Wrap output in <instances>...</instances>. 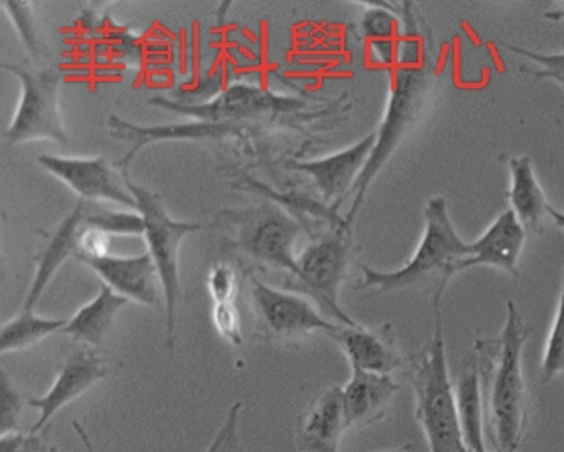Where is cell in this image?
I'll list each match as a JSON object with an SVG mask.
<instances>
[{
    "label": "cell",
    "mask_w": 564,
    "mask_h": 452,
    "mask_svg": "<svg viewBox=\"0 0 564 452\" xmlns=\"http://www.w3.org/2000/svg\"><path fill=\"white\" fill-rule=\"evenodd\" d=\"M524 317L516 301H507L502 331L478 339L473 354L480 372L485 439L494 452H517L531 422L528 383L524 378Z\"/></svg>",
    "instance_id": "obj_1"
},
{
    "label": "cell",
    "mask_w": 564,
    "mask_h": 452,
    "mask_svg": "<svg viewBox=\"0 0 564 452\" xmlns=\"http://www.w3.org/2000/svg\"><path fill=\"white\" fill-rule=\"evenodd\" d=\"M471 254V243H466L451 221L444 197L429 199L424 209V232L421 243L402 268L380 272L368 265H359L361 282L358 290L377 294L395 291H425L433 301L443 300L451 279L459 273V265Z\"/></svg>",
    "instance_id": "obj_2"
},
{
    "label": "cell",
    "mask_w": 564,
    "mask_h": 452,
    "mask_svg": "<svg viewBox=\"0 0 564 452\" xmlns=\"http://www.w3.org/2000/svg\"><path fill=\"white\" fill-rule=\"evenodd\" d=\"M434 329L424 346L405 361L415 419L431 452H469L459 423L456 388L451 382L444 339L443 300L433 301Z\"/></svg>",
    "instance_id": "obj_3"
},
{
    "label": "cell",
    "mask_w": 564,
    "mask_h": 452,
    "mask_svg": "<svg viewBox=\"0 0 564 452\" xmlns=\"http://www.w3.org/2000/svg\"><path fill=\"white\" fill-rule=\"evenodd\" d=\"M434 87L436 71L429 63L421 68H395L390 71L386 112L375 131V146L370 159L351 191V207L345 218L349 228L356 221L375 178L386 168L387 163L399 151L400 144L421 121L429 99L434 93Z\"/></svg>",
    "instance_id": "obj_4"
},
{
    "label": "cell",
    "mask_w": 564,
    "mask_h": 452,
    "mask_svg": "<svg viewBox=\"0 0 564 452\" xmlns=\"http://www.w3.org/2000/svg\"><path fill=\"white\" fill-rule=\"evenodd\" d=\"M129 190L137 199V210L144 221V241L147 251L156 266L163 300L166 309V348L172 350L176 335V312L182 297L180 282V246L187 235L200 231L202 224L178 221L172 218L162 199L147 187L128 180Z\"/></svg>",
    "instance_id": "obj_5"
},
{
    "label": "cell",
    "mask_w": 564,
    "mask_h": 452,
    "mask_svg": "<svg viewBox=\"0 0 564 452\" xmlns=\"http://www.w3.org/2000/svg\"><path fill=\"white\" fill-rule=\"evenodd\" d=\"M355 256L351 228H334L308 244L297 256V268L290 275L289 290L311 298L336 324H358L339 304V291Z\"/></svg>",
    "instance_id": "obj_6"
},
{
    "label": "cell",
    "mask_w": 564,
    "mask_h": 452,
    "mask_svg": "<svg viewBox=\"0 0 564 452\" xmlns=\"http://www.w3.org/2000/svg\"><path fill=\"white\" fill-rule=\"evenodd\" d=\"M4 70L15 75L21 85L18 107L11 124L4 131V143L9 146L33 141L68 143V133L59 107L62 71L56 68L33 70L24 65H4Z\"/></svg>",
    "instance_id": "obj_7"
},
{
    "label": "cell",
    "mask_w": 564,
    "mask_h": 452,
    "mask_svg": "<svg viewBox=\"0 0 564 452\" xmlns=\"http://www.w3.org/2000/svg\"><path fill=\"white\" fill-rule=\"evenodd\" d=\"M41 168L65 184L87 203H115L137 210V199L128 187V177L102 156L41 155Z\"/></svg>",
    "instance_id": "obj_8"
},
{
    "label": "cell",
    "mask_w": 564,
    "mask_h": 452,
    "mask_svg": "<svg viewBox=\"0 0 564 452\" xmlns=\"http://www.w3.org/2000/svg\"><path fill=\"white\" fill-rule=\"evenodd\" d=\"M251 284L254 307L268 338L295 342L317 331L330 335L339 328V324L323 316V310L311 298L289 288L272 287L257 278L251 279Z\"/></svg>",
    "instance_id": "obj_9"
},
{
    "label": "cell",
    "mask_w": 564,
    "mask_h": 452,
    "mask_svg": "<svg viewBox=\"0 0 564 452\" xmlns=\"http://www.w3.org/2000/svg\"><path fill=\"white\" fill-rule=\"evenodd\" d=\"M301 229V222L285 210L261 207L242 222L239 244L258 262L293 275L297 268L295 244Z\"/></svg>",
    "instance_id": "obj_10"
},
{
    "label": "cell",
    "mask_w": 564,
    "mask_h": 452,
    "mask_svg": "<svg viewBox=\"0 0 564 452\" xmlns=\"http://www.w3.org/2000/svg\"><path fill=\"white\" fill-rule=\"evenodd\" d=\"M373 146L375 131L333 155L308 162H293L290 168L308 175L319 191L321 200L339 212L345 200L351 196L359 175L364 174Z\"/></svg>",
    "instance_id": "obj_11"
},
{
    "label": "cell",
    "mask_w": 564,
    "mask_h": 452,
    "mask_svg": "<svg viewBox=\"0 0 564 452\" xmlns=\"http://www.w3.org/2000/svg\"><path fill=\"white\" fill-rule=\"evenodd\" d=\"M107 373L109 370L96 351L88 348L74 351L66 357L50 390L41 397L28 398V407L40 414L37 422L30 429V434H41L62 408L87 394L97 382L106 378Z\"/></svg>",
    "instance_id": "obj_12"
},
{
    "label": "cell",
    "mask_w": 564,
    "mask_h": 452,
    "mask_svg": "<svg viewBox=\"0 0 564 452\" xmlns=\"http://www.w3.org/2000/svg\"><path fill=\"white\" fill-rule=\"evenodd\" d=\"M151 106L162 107L166 111L187 115L192 121L209 122H236L242 119L257 118L260 114L279 111L280 107H286V102L272 93L264 92L250 85H235L224 90L216 99L204 103H182L173 100L154 97Z\"/></svg>",
    "instance_id": "obj_13"
},
{
    "label": "cell",
    "mask_w": 564,
    "mask_h": 452,
    "mask_svg": "<svg viewBox=\"0 0 564 452\" xmlns=\"http://www.w3.org/2000/svg\"><path fill=\"white\" fill-rule=\"evenodd\" d=\"M337 346L341 348L351 370L392 375L397 370L405 368V361L397 342V331L392 324L339 326L330 334Z\"/></svg>",
    "instance_id": "obj_14"
},
{
    "label": "cell",
    "mask_w": 564,
    "mask_h": 452,
    "mask_svg": "<svg viewBox=\"0 0 564 452\" xmlns=\"http://www.w3.org/2000/svg\"><path fill=\"white\" fill-rule=\"evenodd\" d=\"M109 128L116 140L124 141L129 146L128 153L116 165L124 177L132 159L137 158L138 153L148 144L165 141L223 140L239 131L238 125L229 122L191 121L180 124L138 125L124 121L119 115L109 119Z\"/></svg>",
    "instance_id": "obj_15"
},
{
    "label": "cell",
    "mask_w": 564,
    "mask_h": 452,
    "mask_svg": "<svg viewBox=\"0 0 564 452\" xmlns=\"http://www.w3.org/2000/svg\"><path fill=\"white\" fill-rule=\"evenodd\" d=\"M348 430L343 386L317 395L295 422V445L301 452H339Z\"/></svg>",
    "instance_id": "obj_16"
},
{
    "label": "cell",
    "mask_w": 564,
    "mask_h": 452,
    "mask_svg": "<svg viewBox=\"0 0 564 452\" xmlns=\"http://www.w3.org/2000/svg\"><path fill=\"white\" fill-rule=\"evenodd\" d=\"M93 269L106 287L128 300L141 306L153 307L158 304V290H162L156 266L150 253L144 251L138 256H109L82 262Z\"/></svg>",
    "instance_id": "obj_17"
},
{
    "label": "cell",
    "mask_w": 564,
    "mask_h": 452,
    "mask_svg": "<svg viewBox=\"0 0 564 452\" xmlns=\"http://www.w3.org/2000/svg\"><path fill=\"white\" fill-rule=\"evenodd\" d=\"M528 231L512 210L507 209L495 219L487 231L471 243V254L459 265V273L475 266H491L510 276H519V262L524 251Z\"/></svg>",
    "instance_id": "obj_18"
},
{
    "label": "cell",
    "mask_w": 564,
    "mask_h": 452,
    "mask_svg": "<svg viewBox=\"0 0 564 452\" xmlns=\"http://www.w3.org/2000/svg\"><path fill=\"white\" fill-rule=\"evenodd\" d=\"M399 390L400 385L392 375L351 370V378L343 386L348 430L364 429L386 419Z\"/></svg>",
    "instance_id": "obj_19"
},
{
    "label": "cell",
    "mask_w": 564,
    "mask_h": 452,
    "mask_svg": "<svg viewBox=\"0 0 564 452\" xmlns=\"http://www.w3.org/2000/svg\"><path fill=\"white\" fill-rule=\"evenodd\" d=\"M85 212H87V203L80 200L77 207L63 219L55 232L50 235L48 244L37 254L36 273H34L33 284L24 298L22 309L34 310L37 300L52 284L58 269L65 265L68 257H75L77 254L78 235L84 228Z\"/></svg>",
    "instance_id": "obj_20"
},
{
    "label": "cell",
    "mask_w": 564,
    "mask_h": 452,
    "mask_svg": "<svg viewBox=\"0 0 564 452\" xmlns=\"http://www.w3.org/2000/svg\"><path fill=\"white\" fill-rule=\"evenodd\" d=\"M510 188L509 209L519 219L525 231H539L544 213H547L546 194L539 184L531 156H513L509 159Z\"/></svg>",
    "instance_id": "obj_21"
},
{
    "label": "cell",
    "mask_w": 564,
    "mask_h": 452,
    "mask_svg": "<svg viewBox=\"0 0 564 452\" xmlns=\"http://www.w3.org/2000/svg\"><path fill=\"white\" fill-rule=\"evenodd\" d=\"M128 304V298L102 285L99 294L68 319L62 334L70 335L74 341L82 342L85 346H100L115 328L119 310Z\"/></svg>",
    "instance_id": "obj_22"
},
{
    "label": "cell",
    "mask_w": 564,
    "mask_h": 452,
    "mask_svg": "<svg viewBox=\"0 0 564 452\" xmlns=\"http://www.w3.org/2000/svg\"><path fill=\"white\" fill-rule=\"evenodd\" d=\"M456 404L463 439L469 452H488L485 448L484 397L480 372L475 354H469L456 382Z\"/></svg>",
    "instance_id": "obj_23"
},
{
    "label": "cell",
    "mask_w": 564,
    "mask_h": 452,
    "mask_svg": "<svg viewBox=\"0 0 564 452\" xmlns=\"http://www.w3.org/2000/svg\"><path fill=\"white\" fill-rule=\"evenodd\" d=\"M68 319L37 316L34 310L21 309L18 316L0 328V351L2 354L18 353L34 346L50 335L65 329Z\"/></svg>",
    "instance_id": "obj_24"
},
{
    "label": "cell",
    "mask_w": 564,
    "mask_h": 452,
    "mask_svg": "<svg viewBox=\"0 0 564 452\" xmlns=\"http://www.w3.org/2000/svg\"><path fill=\"white\" fill-rule=\"evenodd\" d=\"M364 12L359 15V34L367 41L397 40L400 34L399 4L392 2H368L359 4Z\"/></svg>",
    "instance_id": "obj_25"
},
{
    "label": "cell",
    "mask_w": 564,
    "mask_h": 452,
    "mask_svg": "<svg viewBox=\"0 0 564 452\" xmlns=\"http://www.w3.org/2000/svg\"><path fill=\"white\" fill-rule=\"evenodd\" d=\"M85 224L109 235H144V221L138 210L104 209L97 203H87Z\"/></svg>",
    "instance_id": "obj_26"
},
{
    "label": "cell",
    "mask_w": 564,
    "mask_h": 452,
    "mask_svg": "<svg viewBox=\"0 0 564 452\" xmlns=\"http://www.w3.org/2000/svg\"><path fill=\"white\" fill-rule=\"evenodd\" d=\"M561 375H564V273L560 300H557L556 312H554L553 324H551L543 361H541V378L546 385Z\"/></svg>",
    "instance_id": "obj_27"
},
{
    "label": "cell",
    "mask_w": 564,
    "mask_h": 452,
    "mask_svg": "<svg viewBox=\"0 0 564 452\" xmlns=\"http://www.w3.org/2000/svg\"><path fill=\"white\" fill-rule=\"evenodd\" d=\"M2 9H4L6 18L18 31L19 40L22 41L28 55L36 62L40 56V40H37L33 4L30 2H2Z\"/></svg>",
    "instance_id": "obj_28"
},
{
    "label": "cell",
    "mask_w": 564,
    "mask_h": 452,
    "mask_svg": "<svg viewBox=\"0 0 564 452\" xmlns=\"http://www.w3.org/2000/svg\"><path fill=\"white\" fill-rule=\"evenodd\" d=\"M503 48L507 52L516 53L519 56H525L531 59L538 68L534 67H521V71L531 75L535 80H553L557 85H561L564 89V53H547L531 52L528 48H521V46L507 45L502 43Z\"/></svg>",
    "instance_id": "obj_29"
},
{
    "label": "cell",
    "mask_w": 564,
    "mask_h": 452,
    "mask_svg": "<svg viewBox=\"0 0 564 452\" xmlns=\"http://www.w3.org/2000/svg\"><path fill=\"white\" fill-rule=\"evenodd\" d=\"M21 394L15 390L8 373L0 375V436L19 434L22 426Z\"/></svg>",
    "instance_id": "obj_30"
},
{
    "label": "cell",
    "mask_w": 564,
    "mask_h": 452,
    "mask_svg": "<svg viewBox=\"0 0 564 452\" xmlns=\"http://www.w3.org/2000/svg\"><path fill=\"white\" fill-rule=\"evenodd\" d=\"M213 324L229 344L242 346L241 316L235 300L213 304Z\"/></svg>",
    "instance_id": "obj_31"
},
{
    "label": "cell",
    "mask_w": 564,
    "mask_h": 452,
    "mask_svg": "<svg viewBox=\"0 0 564 452\" xmlns=\"http://www.w3.org/2000/svg\"><path fill=\"white\" fill-rule=\"evenodd\" d=\"M206 287L213 304L235 300L238 291V276L235 268L226 262L216 263L207 273Z\"/></svg>",
    "instance_id": "obj_32"
},
{
    "label": "cell",
    "mask_w": 564,
    "mask_h": 452,
    "mask_svg": "<svg viewBox=\"0 0 564 452\" xmlns=\"http://www.w3.org/2000/svg\"><path fill=\"white\" fill-rule=\"evenodd\" d=\"M241 401L232 405L228 417L217 430L210 444L204 452H245L241 439H239V417H241Z\"/></svg>",
    "instance_id": "obj_33"
},
{
    "label": "cell",
    "mask_w": 564,
    "mask_h": 452,
    "mask_svg": "<svg viewBox=\"0 0 564 452\" xmlns=\"http://www.w3.org/2000/svg\"><path fill=\"white\" fill-rule=\"evenodd\" d=\"M110 238L112 235L84 222V228H82L80 235H78V247L75 257L82 263L87 262V260H100V257L109 256Z\"/></svg>",
    "instance_id": "obj_34"
},
{
    "label": "cell",
    "mask_w": 564,
    "mask_h": 452,
    "mask_svg": "<svg viewBox=\"0 0 564 452\" xmlns=\"http://www.w3.org/2000/svg\"><path fill=\"white\" fill-rule=\"evenodd\" d=\"M365 56L370 67L395 70L397 40H375L365 43Z\"/></svg>",
    "instance_id": "obj_35"
},
{
    "label": "cell",
    "mask_w": 564,
    "mask_h": 452,
    "mask_svg": "<svg viewBox=\"0 0 564 452\" xmlns=\"http://www.w3.org/2000/svg\"><path fill=\"white\" fill-rule=\"evenodd\" d=\"M0 452H52L40 434H8L0 436Z\"/></svg>",
    "instance_id": "obj_36"
},
{
    "label": "cell",
    "mask_w": 564,
    "mask_h": 452,
    "mask_svg": "<svg viewBox=\"0 0 564 452\" xmlns=\"http://www.w3.org/2000/svg\"><path fill=\"white\" fill-rule=\"evenodd\" d=\"M547 216H550L551 221L554 222L557 229L564 231V212L561 210L554 209L553 206L547 207Z\"/></svg>",
    "instance_id": "obj_37"
},
{
    "label": "cell",
    "mask_w": 564,
    "mask_h": 452,
    "mask_svg": "<svg viewBox=\"0 0 564 452\" xmlns=\"http://www.w3.org/2000/svg\"><path fill=\"white\" fill-rule=\"evenodd\" d=\"M78 436H80L82 442H84V445H85V449H87V452H96V449H94L93 442H90V439H88V436L85 434L84 429L78 430Z\"/></svg>",
    "instance_id": "obj_38"
},
{
    "label": "cell",
    "mask_w": 564,
    "mask_h": 452,
    "mask_svg": "<svg viewBox=\"0 0 564 452\" xmlns=\"http://www.w3.org/2000/svg\"><path fill=\"white\" fill-rule=\"evenodd\" d=\"M377 452H415V449L412 448L411 444L400 445V448L393 449H381V451Z\"/></svg>",
    "instance_id": "obj_39"
},
{
    "label": "cell",
    "mask_w": 564,
    "mask_h": 452,
    "mask_svg": "<svg viewBox=\"0 0 564 452\" xmlns=\"http://www.w3.org/2000/svg\"><path fill=\"white\" fill-rule=\"evenodd\" d=\"M547 18H550V19H563L564 18V2H561V4L557 5V11L547 12Z\"/></svg>",
    "instance_id": "obj_40"
},
{
    "label": "cell",
    "mask_w": 564,
    "mask_h": 452,
    "mask_svg": "<svg viewBox=\"0 0 564 452\" xmlns=\"http://www.w3.org/2000/svg\"><path fill=\"white\" fill-rule=\"evenodd\" d=\"M52 452H58V449L52 448Z\"/></svg>",
    "instance_id": "obj_41"
}]
</instances>
